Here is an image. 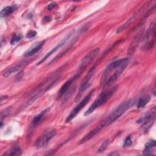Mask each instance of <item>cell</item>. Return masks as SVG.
Segmentation results:
<instances>
[{"label":"cell","instance_id":"obj_34","mask_svg":"<svg viewBox=\"0 0 156 156\" xmlns=\"http://www.w3.org/2000/svg\"><path fill=\"white\" fill-rule=\"evenodd\" d=\"M109 155H119L118 153H117L116 152H113V153H111V154H110Z\"/></svg>","mask_w":156,"mask_h":156},{"label":"cell","instance_id":"obj_19","mask_svg":"<svg viewBox=\"0 0 156 156\" xmlns=\"http://www.w3.org/2000/svg\"><path fill=\"white\" fill-rule=\"evenodd\" d=\"M156 143L155 140H151L145 144V147L143 151L144 155H151L152 150L155 146Z\"/></svg>","mask_w":156,"mask_h":156},{"label":"cell","instance_id":"obj_14","mask_svg":"<svg viewBox=\"0 0 156 156\" xmlns=\"http://www.w3.org/2000/svg\"><path fill=\"white\" fill-rule=\"evenodd\" d=\"M30 60H31L30 59H25V60L20 62V63L15 65L14 66H12V68H9L6 71H5L3 74V77H9L11 74H12L13 73H14L16 72L17 71L20 70L21 68H23L24 66L27 65L28 63H29L30 62Z\"/></svg>","mask_w":156,"mask_h":156},{"label":"cell","instance_id":"obj_20","mask_svg":"<svg viewBox=\"0 0 156 156\" xmlns=\"http://www.w3.org/2000/svg\"><path fill=\"white\" fill-rule=\"evenodd\" d=\"M17 7L15 5H10V6H7L4 7L1 11V16L2 17L3 16H7L9 15L10 14L12 13L16 9Z\"/></svg>","mask_w":156,"mask_h":156},{"label":"cell","instance_id":"obj_21","mask_svg":"<svg viewBox=\"0 0 156 156\" xmlns=\"http://www.w3.org/2000/svg\"><path fill=\"white\" fill-rule=\"evenodd\" d=\"M150 97L149 96H145L141 97L137 103V108H141L144 107L150 101Z\"/></svg>","mask_w":156,"mask_h":156},{"label":"cell","instance_id":"obj_10","mask_svg":"<svg viewBox=\"0 0 156 156\" xmlns=\"http://www.w3.org/2000/svg\"><path fill=\"white\" fill-rule=\"evenodd\" d=\"M74 35V31H72L71 32H70L68 35H67L62 41H60L54 48H52L49 52H48L38 62H37V65H39L40 64H41L44 61H45L48 57H49L51 55H52L54 53H55L58 49H60L61 47H62L65 43L67 41V40H68L73 35Z\"/></svg>","mask_w":156,"mask_h":156},{"label":"cell","instance_id":"obj_24","mask_svg":"<svg viewBox=\"0 0 156 156\" xmlns=\"http://www.w3.org/2000/svg\"><path fill=\"white\" fill-rule=\"evenodd\" d=\"M109 143H110V140L109 139H107L105 140L102 144L101 145L99 146V149H98V152H104L106 149L107 147H108V144H109Z\"/></svg>","mask_w":156,"mask_h":156},{"label":"cell","instance_id":"obj_15","mask_svg":"<svg viewBox=\"0 0 156 156\" xmlns=\"http://www.w3.org/2000/svg\"><path fill=\"white\" fill-rule=\"evenodd\" d=\"M44 40H42V41H40L39 42L35 43L27 51H26V52L24 54V56L29 57V56H31V55L36 54L41 49V48L44 45Z\"/></svg>","mask_w":156,"mask_h":156},{"label":"cell","instance_id":"obj_8","mask_svg":"<svg viewBox=\"0 0 156 156\" xmlns=\"http://www.w3.org/2000/svg\"><path fill=\"white\" fill-rule=\"evenodd\" d=\"M100 51L99 48H96L90 51L86 55H85L80 61L79 65V69L80 71H83L87 66L92 62V60L96 57L99 52Z\"/></svg>","mask_w":156,"mask_h":156},{"label":"cell","instance_id":"obj_6","mask_svg":"<svg viewBox=\"0 0 156 156\" xmlns=\"http://www.w3.org/2000/svg\"><path fill=\"white\" fill-rule=\"evenodd\" d=\"M94 92V90H91L74 108L72 109L70 113L65 119V123L69 122L73 119L75 118V116L79 113V112L87 105V104L91 99Z\"/></svg>","mask_w":156,"mask_h":156},{"label":"cell","instance_id":"obj_5","mask_svg":"<svg viewBox=\"0 0 156 156\" xmlns=\"http://www.w3.org/2000/svg\"><path fill=\"white\" fill-rule=\"evenodd\" d=\"M155 19H154L145 35L146 43L144 44L145 49H152L154 46L155 42Z\"/></svg>","mask_w":156,"mask_h":156},{"label":"cell","instance_id":"obj_16","mask_svg":"<svg viewBox=\"0 0 156 156\" xmlns=\"http://www.w3.org/2000/svg\"><path fill=\"white\" fill-rule=\"evenodd\" d=\"M141 36H142V32H140L133 38L132 42L131 43V44L129 48V50H128L129 54H132L135 52L136 48H137V46H138V44L140 42Z\"/></svg>","mask_w":156,"mask_h":156},{"label":"cell","instance_id":"obj_27","mask_svg":"<svg viewBox=\"0 0 156 156\" xmlns=\"http://www.w3.org/2000/svg\"><path fill=\"white\" fill-rule=\"evenodd\" d=\"M132 144V140L131 136H128L126 138V139L124 141V143H123V147H129L131 146V144Z\"/></svg>","mask_w":156,"mask_h":156},{"label":"cell","instance_id":"obj_23","mask_svg":"<svg viewBox=\"0 0 156 156\" xmlns=\"http://www.w3.org/2000/svg\"><path fill=\"white\" fill-rule=\"evenodd\" d=\"M155 4L153 5V7L152 8H151L149 10H148V11L146 12V13L145 15H144V16H143V18H141V20L140 21V22L138 23V25L135 27H139L140 26L142 25L146 21V20L150 16V15H151V13L154 11L155 10Z\"/></svg>","mask_w":156,"mask_h":156},{"label":"cell","instance_id":"obj_17","mask_svg":"<svg viewBox=\"0 0 156 156\" xmlns=\"http://www.w3.org/2000/svg\"><path fill=\"white\" fill-rule=\"evenodd\" d=\"M50 108L48 107L46 108H45L44 110H43V111H41L40 113H38L37 115H36L34 119H32V127H35L36 126H37L43 119V118H44V116L46 115V114L49 111Z\"/></svg>","mask_w":156,"mask_h":156},{"label":"cell","instance_id":"obj_3","mask_svg":"<svg viewBox=\"0 0 156 156\" xmlns=\"http://www.w3.org/2000/svg\"><path fill=\"white\" fill-rule=\"evenodd\" d=\"M116 90V87H113L108 90L102 92L99 97L93 102V104L89 107V108L84 113V116H88L93 112L97 108L101 106L105 103L115 93Z\"/></svg>","mask_w":156,"mask_h":156},{"label":"cell","instance_id":"obj_26","mask_svg":"<svg viewBox=\"0 0 156 156\" xmlns=\"http://www.w3.org/2000/svg\"><path fill=\"white\" fill-rule=\"evenodd\" d=\"M11 112V107H8L4 109L1 112V121H2V119L7 117L9 113Z\"/></svg>","mask_w":156,"mask_h":156},{"label":"cell","instance_id":"obj_4","mask_svg":"<svg viewBox=\"0 0 156 156\" xmlns=\"http://www.w3.org/2000/svg\"><path fill=\"white\" fill-rule=\"evenodd\" d=\"M56 135V130L53 128H48L46 129L37 138L35 142V146L38 149L46 147L49 141Z\"/></svg>","mask_w":156,"mask_h":156},{"label":"cell","instance_id":"obj_11","mask_svg":"<svg viewBox=\"0 0 156 156\" xmlns=\"http://www.w3.org/2000/svg\"><path fill=\"white\" fill-rule=\"evenodd\" d=\"M58 79L54 80V81H52V82H51L48 86L43 88L42 89H41L40 91H37L36 93H35L28 101H27V102L25 103V104L24 105V108L27 107V106L31 105L32 104H33L34 102H35L39 98H40L43 94H44L48 90H49L51 87H52L57 82Z\"/></svg>","mask_w":156,"mask_h":156},{"label":"cell","instance_id":"obj_18","mask_svg":"<svg viewBox=\"0 0 156 156\" xmlns=\"http://www.w3.org/2000/svg\"><path fill=\"white\" fill-rule=\"evenodd\" d=\"M77 36H78V35H76V37L74 38V39H73L72 43L68 46V48H66L64 51H63L61 52L60 54H58V55H57L56 57H55L49 62V63L48 65H51V64L54 63L57 60H58L59 58H60L61 57H62L63 55H65L71 49V48L73 47V46L74 44V43H75V42H76V40H77Z\"/></svg>","mask_w":156,"mask_h":156},{"label":"cell","instance_id":"obj_28","mask_svg":"<svg viewBox=\"0 0 156 156\" xmlns=\"http://www.w3.org/2000/svg\"><path fill=\"white\" fill-rule=\"evenodd\" d=\"M37 35V32L35 30H31L30 31L27 35H26V37L27 38H32L34 37H35Z\"/></svg>","mask_w":156,"mask_h":156},{"label":"cell","instance_id":"obj_25","mask_svg":"<svg viewBox=\"0 0 156 156\" xmlns=\"http://www.w3.org/2000/svg\"><path fill=\"white\" fill-rule=\"evenodd\" d=\"M23 38V35L21 34H15L10 41V44L12 45H13L15 44H16V43L19 42L20 41H21Z\"/></svg>","mask_w":156,"mask_h":156},{"label":"cell","instance_id":"obj_1","mask_svg":"<svg viewBox=\"0 0 156 156\" xmlns=\"http://www.w3.org/2000/svg\"><path fill=\"white\" fill-rule=\"evenodd\" d=\"M132 104V101L129 99L127 100L121 104H120L118 107H116L108 115H107L101 122L96 126L92 130H91L88 134H87L80 141V144H83L93 137H94L97 133H98L102 129L108 126L113 122H115L117 119H118L122 114L127 111L131 105Z\"/></svg>","mask_w":156,"mask_h":156},{"label":"cell","instance_id":"obj_12","mask_svg":"<svg viewBox=\"0 0 156 156\" xmlns=\"http://www.w3.org/2000/svg\"><path fill=\"white\" fill-rule=\"evenodd\" d=\"M145 7H146V5H143L142 7H141L140 9H138L136 12H135L128 20H127V21L125 23H124L121 26H120L117 29L116 33L119 34V33L122 32L123 30H124L135 20V18L143 11Z\"/></svg>","mask_w":156,"mask_h":156},{"label":"cell","instance_id":"obj_22","mask_svg":"<svg viewBox=\"0 0 156 156\" xmlns=\"http://www.w3.org/2000/svg\"><path fill=\"white\" fill-rule=\"evenodd\" d=\"M21 153H22V151H21L20 147L17 144H15V146H13L12 147V148L10 149V151L8 153H6L5 155H21Z\"/></svg>","mask_w":156,"mask_h":156},{"label":"cell","instance_id":"obj_30","mask_svg":"<svg viewBox=\"0 0 156 156\" xmlns=\"http://www.w3.org/2000/svg\"><path fill=\"white\" fill-rule=\"evenodd\" d=\"M23 74H24V71H20V72L16 75V77H15L16 80H17V81L20 80L21 79V78L23 77Z\"/></svg>","mask_w":156,"mask_h":156},{"label":"cell","instance_id":"obj_2","mask_svg":"<svg viewBox=\"0 0 156 156\" xmlns=\"http://www.w3.org/2000/svg\"><path fill=\"white\" fill-rule=\"evenodd\" d=\"M129 63V58H119L110 63L102 73L100 80V85L106 87L115 82L124 71Z\"/></svg>","mask_w":156,"mask_h":156},{"label":"cell","instance_id":"obj_35","mask_svg":"<svg viewBox=\"0 0 156 156\" xmlns=\"http://www.w3.org/2000/svg\"><path fill=\"white\" fill-rule=\"evenodd\" d=\"M153 94L155 96V87H154V90H153Z\"/></svg>","mask_w":156,"mask_h":156},{"label":"cell","instance_id":"obj_29","mask_svg":"<svg viewBox=\"0 0 156 156\" xmlns=\"http://www.w3.org/2000/svg\"><path fill=\"white\" fill-rule=\"evenodd\" d=\"M72 91H73L72 90H70V91L66 94V95L65 96V98H63V101H62V104L66 103V102L68 101V100L69 99V97L71 96V94H72Z\"/></svg>","mask_w":156,"mask_h":156},{"label":"cell","instance_id":"obj_31","mask_svg":"<svg viewBox=\"0 0 156 156\" xmlns=\"http://www.w3.org/2000/svg\"><path fill=\"white\" fill-rule=\"evenodd\" d=\"M56 5H57V4H56L55 2H51V3H50V4L48 5L47 9H48V10H52L54 8H55V7H56Z\"/></svg>","mask_w":156,"mask_h":156},{"label":"cell","instance_id":"obj_13","mask_svg":"<svg viewBox=\"0 0 156 156\" xmlns=\"http://www.w3.org/2000/svg\"><path fill=\"white\" fill-rule=\"evenodd\" d=\"M81 73H82V71H80V72L77 73L76 75H74L73 77H72L69 80H66L65 82V83L61 87V88H60V90L58 92V96H62L63 94H65L68 91V90L70 88V87L72 85V84L77 79H78L80 76Z\"/></svg>","mask_w":156,"mask_h":156},{"label":"cell","instance_id":"obj_9","mask_svg":"<svg viewBox=\"0 0 156 156\" xmlns=\"http://www.w3.org/2000/svg\"><path fill=\"white\" fill-rule=\"evenodd\" d=\"M155 111L154 110L153 112H151V113H147L145 116L141 117L136 122L138 124H141L144 131H147L154 123L155 117Z\"/></svg>","mask_w":156,"mask_h":156},{"label":"cell","instance_id":"obj_33","mask_svg":"<svg viewBox=\"0 0 156 156\" xmlns=\"http://www.w3.org/2000/svg\"><path fill=\"white\" fill-rule=\"evenodd\" d=\"M7 98H8V96H7V95H3V96H1V98H0V99H1V103H2L4 101H5V99H7Z\"/></svg>","mask_w":156,"mask_h":156},{"label":"cell","instance_id":"obj_32","mask_svg":"<svg viewBox=\"0 0 156 156\" xmlns=\"http://www.w3.org/2000/svg\"><path fill=\"white\" fill-rule=\"evenodd\" d=\"M51 20H52V18L50 16H45L43 18V21H44V22H49V21H51Z\"/></svg>","mask_w":156,"mask_h":156},{"label":"cell","instance_id":"obj_7","mask_svg":"<svg viewBox=\"0 0 156 156\" xmlns=\"http://www.w3.org/2000/svg\"><path fill=\"white\" fill-rule=\"evenodd\" d=\"M95 66H93L91 68V69L89 71V72L88 73V74L86 75V76L84 77L83 80H82L81 84H80V88H79V91H78V93L76 97V99H75V102H77L80 100L82 94L83 93V92L87 89L88 87V84H89V82H90V80H91L92 76H93L94 74V70H95Z\"/></svg>","mask_w":156,"mask_h":156}]
</instances>
